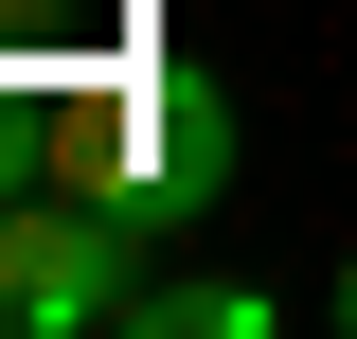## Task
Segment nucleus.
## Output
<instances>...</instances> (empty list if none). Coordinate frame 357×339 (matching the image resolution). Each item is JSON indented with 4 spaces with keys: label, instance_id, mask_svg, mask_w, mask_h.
I'll use <instances>...</instances> for the list:
<instances>
[{
    "label": "nucleus",
    "instance_id": "1",
    "mask_svg": "<svg viewBox=\"0 0 357 339\" xmlns=\"http://www.w3.org/2000/svg\"><path fill=\"white\" fill-rule=\"evenodd\" d=\"M54 179L107 197L126 232H197L232 197V89L197 54H161V36H89L54 72Z\"/></svg>",
    "mask_w": 357,
    "mask_h": 339
},
{
    "label": "nucleus",
    "instance_id": "2",
    "mask_svg": "<svg viewBox=\"0 0 357 339\" xmlns=\"http://www.w3.org/2000/svg\"><path fill=\"white\" fill-rule=\"evenodd\" d=\"M126 286H143V232L107 197H72V179L0 197V339H89V322H126Z\"/></svg>",
    "mask_w": 357,
    "mask_h": 339
},
{
    "label": "nucleus",
    "instance_id": "3",
    "mask_svg": "<svg viewBox=\"0 0 357 339\" xmlns=\"http://www.w3.org/2000/svg\"><path fill=\"white\" fill-rule=\"evenodd\" d=\"M286 303L232 286V268H161V286H126V339H268Z\"/></svg>",
    "mask_w": 357,
    "mask_h": 339
},
{
    "label": "nucleus",
    "instance_id": "4",
    "mask_svg": "<svg viewBox=\"0 0 357 339\" xmlns=\"http://www.w3.org/2000/svg\"><path fill=\"white\" fill-rule=\"evenodd\" d=\"M0 36H72V0H0Z\"/></svg>",
    "mask_w": 357,
    "mask_h": 339
},
{
    "label": "nucleus",
    "instance_id": "5",
    "mask_svg": "<svg viewBox=\"0 0 357 339\" xmlns=\"http://www.w3.org/2000/svg\"><path fill=\"white\" fill-rule=\"evenodd\" d=\"M321 322H340V339H357V250H340V286H321Z\"/></svg>",
    "mask_w": 357,
    "mask_h": 339
}]
</instances>
